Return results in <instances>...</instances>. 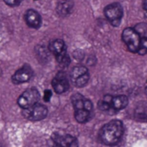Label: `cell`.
<instances>
[{"label":"cell","instance_id":"obj_1","mask_svg":"<svg viewBox=\"0 0 147 147\" xmlns=\"http://www.w3.org/2000/svg\"><path fill=\"white\" fill-rule=\"evenodd\" d=\"M124 127L121 121H112L104 125L99 132L100 141L106 146H115L123 136Z\"/></svg>","mask_w":147,"mask_h":147},{"label":"cell","instance_id":"obj_2","mask_svg":"<svg viewBox=\"0 0 147 147\" xmlns=\"http://www.w3.org/2000/svg\"><path fill=\"white\" fill-rule=\"evenodd\" d=\"M71 102L75 111V119L79 123L87 122L93 110L92 102L81 94L76 93L71 96Z\"/></svg>","mask_w":147,"mask_h":147},{"label":"cell","instance_id":"obj_3","mask_svg":"<svg viewBox=\"0 0 147 147\" xmlns=\"http://www.w3.org/2000/svg\"><path fill=\"white\" fill-rule=\"evenodd\" d=\"M49 51L56 57L58 63L62 66H67L71 60L66 52V45L64 40L56 39L49 43Z\"/></svg>","mask_w":147,"mask_h":147},{"label":"cell","instance_id":"obj_4","mask_svg":"<svg viewBox=\"0 0 147 147\" xmlns=\"http://www.w3.org/2000/svg\"><path fill=\"white\" fill-rule=\"evenodd\" d=\"M48 114V109L45 105L35 103L27 109H22V115L28 121H39L44 120Z\"/></svg>","mask_w":147,"mask_h":147},{"label":"cell","instance_id":"obj_5","mask_svg":"<svg viewBox=\"0 0 147 147\" xmlns=\"http://www.w3.org/2000/svg\"><path fill=\"white\" fill-rule=\"evenodd\" d=\"M122 40L129 51L138 53L140 44V36L134 28H127L124 29L122 32Z\"/></svg>","mask_w":147,"mask_h":147},{"label":"cell","instance_id":"obj_6","mask_svg":"<svg viewBox=\"0 0 147 147\" xmlns=\"http://www.w3.org/2000/svg\"><path fill=\"white\" fill-rule=\"evenodd\" d=\"M71 83L78 88L85 86L90 80V74L85 66H75L70 74Z\"/></svg>","mask_w":147,"mask_h":147},{"label":"cell","instance_id":"obj_7","mask_svg":"<svg viewBox=\"0 0 147 147\" xmlns=\"http://www.w3.org/2000/svg\"><path fill=\"white\" fill-rule=\"evenodd\" d=\"M104 14L106 18L109 21V22L113 26H118L122 19L123 16V9L120 3H113L109 4L105 9Z\"/></svg>","mask_w":147,"mask_h":147},{"label":"cell","instance_id":"obj_8","mask_svg":"<svg viewBox=\"0 0 147 147\" xmlns=\"http://www.w3.org/2000/svg\"><path fill=\"white\" fill-rule=\"evenodd\" d=\"M40 93L35 88H30L25 90L17 100L18 105L22 109H27L28 107H31L32 105L38 102L40 100Z\"/></svg>","mask_w":147,"mask_h":147},{"label":"cell","instance_id":"obj_9","mask_svg":"<svg viewBox=\"0 0 147 147\" xmlns=\"http://www.w3.org/2000/svg\"><path fill=\"white\" fill-rule=\"evenodd\" d=\"M52 85H53V88L55 90V92L58 94H63V93L66 92L69 90L70 84H69V80H68L65 73H64L62 71L59 72L55 76V78L53 79Z\"/></svg>","mask_w":147,"mask_h":147},{"label":"cell","instance_id":"obj_10","mask_svg":"<svg viewBox=\"0 0 147 147\" xmlns=\"http://www.w3.org/2000/svg\"><path fill=\"white\" fill-rule=\"evenodd\" d=\"M32 77H33L32 68L29 65H25L15 72V74L12 76V82L15 84H23L29 81Z\"/></svg>","mask_w":147,"mask_h":147},{"label":"cell","instance_id":"obj_11","mask_svg":"<svg viewBox=\"0 0 147 147\" xmlns=\"http://www.w3.org/2000/svg\"><path fill=\"white\" fill-rule=\"evenodd\" d=\"M103 99L109 102V104L110 105L112 110L114 112H116L118 110H121L123 109H125L127 106L128 103V99L126 96L121 95V96H105L103 97Z\"/></svg>","mask_w":147,"mask_h":147},{"label":"cell","instance_id":"obj_12","mask_svg":"<svg viewBox=\"0 0 147 147\" xmlns=\"http://www.w3.org/2000/svg\"><path fill=\"white\" fill-rule=\"evenodd\" d=\"M53 141L58 146H68L75 147L78 146V140L76 138L68 135V134H59L58 133H54L53 134Z\"/></svg>","mask_w":147,"mask_h":147},{"label":"cell","instance_id":"obj_13","mask_svg":"<svg viewBox=\"0 0 147 147\" xmlns=\"http://www.w3.org/2000/svg\"><path fill=\"white\" fill-rule=\"evenodd\" d=\"M24 18L27 25H28L32 28H39L41 26V16L34 9H28L25 13Z\"/></svg>","mask_w":147,"mask_h":147},{"label":"cell","instance_id":"obj_14","mask_svg":"<svg viewBox=\"0 0 147 147\" xmlns=\"http://www.w3.org/2000/svg\"><path fill=\"white\" fill-rule=\"evenodd\" d=\"M73 8V3L70 0H63L59 3L57 6V12L60 16H68Z\"/></svg>","mask_w":147,"mask_h":147},{"label":"cell","instance_id":"obj_15","mask_svg":"<svg viewBox=\"0 0 147 147\" xmlns=\"http://www.w3.org/2000/svg\"><path fill=\"white\" fill-rule=\"evenodd\" d=\"M134 29L138 32L140 38H147V24L139 23L134 27Z\"/></svg>","mask_w":147,"mask_h":147},{"label":"cell","instance_id":"obj_16","mask_svg":"<svg viewBox=\"0 0 147 147\" xmlns=\"http://www.w3.org/2000/svg\"><path fill=\"white\" fill-rule=\"evenodd\" d=\"M147 53V38H140V44L139 47L138 53L140 55H145Z\"/></svg>","mask_w":147,"mask_h":147},{"label":"cell","instance_id":"obj_17","mask_svg":"<svg viewBox=\"0 0 147 147\" xmlns=\"http://www.w3.org/2000/svg\"><path fill=\"white\" fill-rule=\"evenodd\" d=\"M4 3L9 5V6H11V7H15V6H18L22 0H3Z\"/></svg>","mask_w":147,"mask_h":147},{"label":"cell","instance_id":"obj_18","mask_svg":"<svg viewBox=\"0 0 147 147\" xmlns=\"http://www.w3.org/2000/svg\"><path fill=\"white\" fill-rule=\"evenodd\" d=\"M52 97V91L49 90H46L44 91V96H43V98L46 102H49L50 99Z\"/></svg>","mask_w":147,"mask_h":147},{"label":"cell","instance_id":"obj_19","mask_svg":"<svg viewBox=\"0 0 147 147\" xmlns=\"http://www.w3.org/2000/svg\"><path fill=\"white\" fill-rule=\"evenodd\" d=\"M144 9L146 11H147V0H145V2H144Z\"/></svg>","mask_w":147,"mask_h":147},{"label":"cell","instance_id":"obj_20","mask_svg":"<svg viewBox=\"0 0 147 147\" xmlns=\"http://www.w3.org/2000/svg\"><path fill=\"white\" fill-rule=\"evenodd\" d=\"M146 94H147V88H146Z\"/></svg>","mask_w":147,"mask_h":147},{"label":"cell","instance_id":"obj_21","mask_svg":"<svg viewBox=\"0 0 147 147\" xmlns=\"http://www.w3.org/2000/svg\"><path fill=\"white\" fill-rule=\"evenodd\" d=\"M0 27H1V25H0Z\"/></svg>","mask_w":147,"mask_h":147}]
</instances>
